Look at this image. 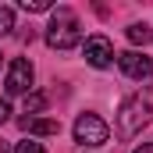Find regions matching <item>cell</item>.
Returning a JSON list of instances; mask_svg holds the SVG:
<instances>
[{
  "label": "cell",
  "mask_w": 153,
  "mask_h": 153,
  "mask_svg": "<svg viewBox=\"0 0 153 153\" xmlns=\"http://www.w3.org/2000/svg\"><path fill=\"white\" fill-rule=\"evenodd\" d=\"M46 43L53 50H71V46L82 43V29H78L75 11H68V7H57L53 11V18L46 25Z\"/></svg>",
  "instance_id": "6da1fadb"
},
{
  "label": "cell",
  "mask_w": 153,
  "mask_h": 153,
  "mask_svg": "<svg viewBox=\"0 0 153 153\" xmlns=\"http://www.w3.org/2000/svg\"><path fill=\"white\" fill-rule=\"evenodd\" d=\"M150 100H143V96H128L125 103H121V111H117V132L121 135H135V132H143L146 125H150Z\"/></svg>",
  "instance_id": "7a4b0ae2"
},
{
  "label": "cell",
  "mask_w": 153,
  "mask_h": 153,
  "mask_svg": "<svg viewBox=\"0 0 153 153\" xmlns=\"http://www.w3.org/2000/svg\"><path fill=\"white\" fill-rule=\"evenodd\" d=\"M107 135H111V128H107L103 117L78 114V121H75V143H82V146H103Z\"/></svg>",
  "instance_id": "3957f363"
},
{
  "label": "cell",
  "mask_w": 153,
  "mask_h": 153,
  "mask_svg": "<svg viewBox=\"0 0 153 153\" xmlns=\"http://www.w3.org/2000/svg\"><path fill=\"white\" fill-rule=\"evenodd\" d=\"M4 89H7L11 96H18V93H29V89H32V64H29L25 57H14V61H11L7 78H4Z\"/></svg>",
  "instance_id": "277c9868"
},
{
  "label": "cell",
  "mask_w": 153,
  "mask_h": 153,
  "mask_svg": "<svg viewBox=\"0 0 153 153\" xmlns=\"http://www.w3.org/2000/svg\"><path fill=\"white\" fill-rule=\"evenodd\" d=\"M117 68L125 71L128 78H150L153 75V61L146 53H139V50H125V53H117Z\"/></svg>",
  "instance_id": "5b68a950"
},
{
  "label": "cell",
  "mask_w": 153,
  "mask_h": 153,
  "mask_svg": "<svg viewBox=\"0 0 153 153\" xmlns=\"http://www.w3.org/2000/svg\"><path fill=\"white\" fill-rule=\"evenodd\" d=\"M85 61H89L93 68H107V64L114 61L111 39H107V36H89V39H85Z\"/></svg>",
  "instance_id": "8992f818"
},
{
  "label": "cell",
  "mask_w": 153,
  "mask_h": 153,
  "mask_svg": "<svg viewBox=\"0 0 153 153\" xmlns=\"http://www.w3.org/2000/svg\"><path fill=\"white\" fill-rule=\"evenodd\" d=\"M18 125H22L29 135H57V132H61V125H57L53 117H22Z\"/></svg>",
  "instance_id": "52a82bcc"
},
{
  "label": "cell",
  "mask_w": 153,
  "mask_h": 153,
  "mask_svg": "<svg viewBox=\"0 0 153 153\" xmlns=\"http://www.w3.org/2000/svg\"><path fill=\"white\" fill-rule=\"evenodd\" d=\"M150 25H143V22H135V25H128V39H132V43H135V46H146V43H150Z\"/></svg>",
  "instance_id": "ba28073f"
},
{
  "label": "cell",
  "mask_w": 153,
  "mask_h": 153,
  "mask_svg": "<svg viewBox=\"0 0 153 153\" xmlns=\"http://www.w3.org/2000/svg\"><path fill=\"white\" fill-rule=\"evenodd\" d=\"M46 107V96L43 93H32V96H25V114H39Z\"/></svg>",
  "instance_id": "9c48e42d"
},
{
  "label": "cell",
  "mask_w": 153,
  "mask_h": 153,
  "mask_svg": "<svg viewBox=\"0 0 153 153\" xmlns=\"http://www.w3.org/2000/svg\"><path fill=\"white\" fill-rule=\"evenodd\" d=\"M14 29V11L11 7H0V36H7Z\"/></svg>",
  "instance_id": "30bf717a"
},
{
  "label": "cell",
  "mask_w": 153,
  "mask_h": 153,
  "mask_svg": "<svg viewBox=\"0 0 153 153\" xmlns=\"http://www.w3.org/2000/svg\"><path fill=\"white\" fill-rule=\"evenodd\" d=\"M22 11H50V0H22Z\"/></svg>",
  "instance_id": "8fae6325"
},
{
  "label": "cell",
  "mask_w": 153,
  "mask_h": 153,
  "mask_svg": "<svg viewBox=\"0 0 153 153\" xmlns=\"http://www.w3.org/2000/svg\"><path fill=\"white\" fill-rule=\"evenodd\" d=\"M14 153H46L43 150V143H32V139H25V143H18V150Z\"/></svg>",
  "instance_id": "7c38bea8"
},
{
  "label": "cell",
  "mask_w": 153,
  "mask_h": 153,
  "mask_svg": "<svg viewBox=\"0 0 153 153\" xmlns=\"http://www.w3.org/2000/svg\"><path fill=\"white\" fill-rule=\"evenodd\" d=\"M7 117H11V103H7V100H0V125H4Z\"/></svg>",
  "instance_id": "4fadbf2b"
},
{
  "label": "cell",
  "mask_w": 153,
  "mask_h": 153,
  "mask_svg": "<svg viewBox=\"0 0 153 153\" xmlns=\"http://www.w3.org/2000/svg\"><path fill=\"white\" fill-rule=\"evenodd\" d=\"M135 153H153V143H143V146H139Z\"/></svg>",
  "instance_id": "5bb4252c"
}]
</instances>
